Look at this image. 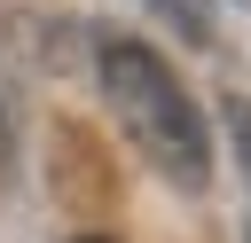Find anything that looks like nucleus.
<instances>
[{
  "label": "nucleus",
  "mask_w": 251,
  "mask_h": 243,
  "mask_svg": "<svg viewBox=\"0 0 251 243\" xmlns=\"http://www.w3.org/2000/svg\"><path fill=\"white\" fill-rule=\"evenodd\" d=\"M94 71H102V102H110V118L126 125V141H133L173 188H204V180H212V133H204V110L188 102L180 71H173L157 47H141V39H102Z\"/></svg>",
  "instance_id": "1"
},
{
  "label": "nucleus",
  "mask_w": 251,
  "mask_h": 243,
  "mask_svg": "<svg viewBox=\"0 0 251 243\" xmlns=\"http://www.w3.org/2000/svg\"><path fill=\"white\" fill-rule=\"evenodd\" d=\"M149 8H157L180 39H204V0H149Z\"/></svg>",
  "instance_id": "2"
},
{
  "label": "nucleus",
  "mask_w": 251,
  "mask_h": 243,
  "mask_svg": "<svg viewBox=\"0 0 251 243\" xmlns=\"http://www.w3.org/2000/svg\"><path fill=\"white\" fill-rule=\"evenodd\" d=\"M227 133H235V165L251 180V102H227Z\"/></svg>",
  "instance_id": "3"
},
{
  "label": "nucleus",
  "mask_w": 251,
  "mask_h": 243,
  "mask_svg": "<svg viewBox=\"0 0 251 243\" xmlns=\"http://www.w3.org/2000/svg\"><path fill=\"white\" fill-rule=\"evenodd\" d=\"M0 157H8V118H0Z\"/></svg>",
  "instance_id": "4"
},
{
  "label": "nucleus",
  "mask_w": 251,
  "mask_h": 243,
  "mask_svg": "<svg viewBox=\"0 0 251 243\" xmlns=\"http://www.w3.org/2000/svg\"><path fill=\"white\" fill-rule=\"evenodd\" d=\"M78 243H102V235H78Z\"/></svg>",
  "instance_id": "5"
}]
</instances>
